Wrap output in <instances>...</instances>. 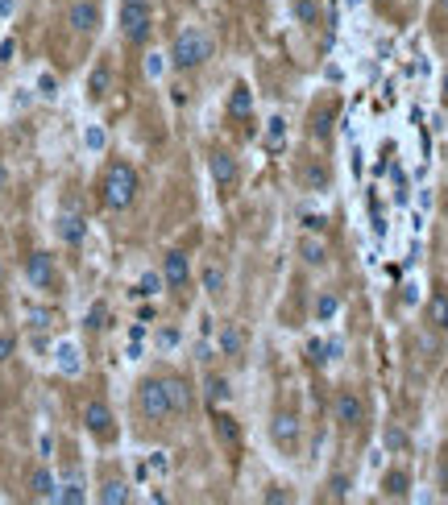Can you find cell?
Wrapping results in <instances>:
<instances>
[{
	"label": "cell",
	"mask_w": 448,
	"mask_h": 505,
	"mask_svg": "<svg viewBox=\"0 0 448 505\" xmlns=\"http://www.w3.org/2000/svg\"><path fill=\"white\" fill-rule=\"evenodd\" d=\"M113 88V67L108 63H96L92 75H88V100H104Z\"/></svg>",
	"instance_id": "19"
},
{
	"label": "cell",
	"mask_w": 448,
	"mask_h": 505,
	"mask_svg": "<svg viewBox=\"0 0 448 505\" xmlns=\"http://www.w3.org/2000/svg\"><path fill=\"white\" fill-rule=\"evenodd\" d=\"M13 349H17V340H13V336H0V360H9Z\"/></svg>",
	"instance_id": "36"
},
{
	"label": "cell",
	"mask_w": 448,
	"mask_h": 505,
	"mask_svg": "<svg viewBox=\"0 0 448 505\" xmlns=\"http://www.w3.org/2000/svg\"><path fill=\"white\" fill-rule=\"evenodd\" d=\"M407 493H411V472L407 468H391L382 476V497H386V501H402Z\"/></svg>",
	"instance_id": "15"
},
{
	"label": "cell",
	"mask_w": 448,
	"mask_h": 505,
	"mask_svg": "<svg viewBox=\"0 0 448 505\" xmlns=\"http://www.w3.org/2000/svg\"><path fill=\"white\" fill-rule=\"evenodd\" d=\"M328 489H333L328 497H336V501H341V497H349V476H333V481H328Z\"/></svg>",
	"instance_id": "33"
},
{
	"label": "cell",
	"mask_w": 448,
	"mask_h": 505,
	"mask_svg": "<svg viewBox=\"0 0 448 505\" xmlns=\"http://www.w3.org/2000/svg\"><path fill=\"white\" fill-rule=\"evenodd\" d=\"M162 71H166V63H162V55H149V79H158Z\"/></svg>",
	"instance_id": "37"
},
{
	"label": "cell",
	"mask_w": 448,
	"mask_h": 505,
	"mask_svg": "<svg viewBox=\"0 0 448 505\" xmlns=\"http://www.w3.org/2000/svg\"><path fill=\"white\" fill-rule=\"evenodd\" d=\"M104 501H125L129 497V484L125 481H104Z\"/></svg>",
	"instance_id": "30"
},
{
	"label": "cell",
	"mask_w": 448,
	"mask_h": 505,
	"mask_svg": "<svg viewBox=\"0 0 448 505\" xmlns=\"http://www.w3.org/2000/svg\"><path fill=\"white\" fill-rule=\"evenodd\" d=\"M299 257L308 261V265H324V261H328V248H324V240H316V236H303V240H299Z\"/></svg>",
	"instance_id": "23"
},
{
	"label": "cell",
	"mask_w": 448,
	"mask_h": 505,
	"mask_svg": "<svg viewBox=\"0 0 448 505\" xmlns=\"http://www.w3.org/2000/svg\"><path fill=\"white\" fill-rule=\"evenodd\" d=\"M108 324H113L108 303H92V307H88V315H83V327H88V332H104Z\"/></svg>",
	"instance_id": "26"
},
{
	"label": "cell",
	"mask_w": 448,
	"mask_h": 505,
	"mask_svg": "<svg viewBox=\"0 0 448 505\" xmlns=\"http://www.w3.org/2000/svg\"><path fill=\"white\" fill-rule=\"evenodd\" d=\"M299 182H303V191H328L333 174H328V166H324L320 157H311L308 166L299 170Z\"/></svg>",
	"instance_id": "16"
},
{
	"label": "cell",
	"mask_w": 448,
	"mask_h": 505,
	"mask_svg": "<svg viewBox=\"0 0 448 505\" xmlns=\"http://www.w3.org/2000/svg\"><path fill=\"white\" fill-rule=\"evenodd\" d=\"M424 324L432 327V332H440V336H448V290H432L424 303Z\"/></svg>",
	"instance_id": "13"
},
{
	"label": "cell",
	"mask_w": 448,
	"mask_h": 505,
	"mask_svg": "<svg viewBox=\"0 0 448 505\" xmlns=\"http://www.w3.org/2000/svg\"><path fill=\"white\" fill-rule=\"evenodd\" d=\"M30 493L55 501V497H58V481L50 476V468H34V472H30Z\"/></svg>",
	"instance_id": "21"
},
{
	"label": "cell",
	"mask_w": 448,
	"mask_h": 505,
	"mask_svg": "<svg viewBox=\"0 0 448 505\" xmlns=\"http://www.w3.org/2000/svg\"><path fill=\"white\" fill-rule=\"evenodd\" d=\"M162 286H166V278H158V274H146V278L138 282V294H158Z\"/></svg>",
	"instance_id": "31"
},
{
	"label": "cell",
	"mask_w": 448,
	"mask_h": 505,
	"mask_svg": "<svg viewBox=\"0 0 448 505\" xmlns=\"http://www.w3.org/2000/svg\"><path fill=\"white\" fill-rule=\"evenodd\" d=\"M432 21L448 29V0H436V9H432Z\"/></svg>",
	"instance_id": "34"
},
{
	"label": "cell",
	"mask_w": 448,
	"mask_h": 505,
	"mask_svg": "<svg viewBox=\"0 0 448 505\" xmlns=\"http://www.w3.org/2000/svg\"><path fill=\"white\" fill-rule=\"evenodd\" d=\"M138 191H141L138 170L129 166V162H113V166H108V174H104V182H100L104 207H113V212H125V207H133Z\"/></svg>",
	"instance_id": "2"
},
{
	"label": "cell",
	"mask_w": 448,
	"mask_h": 505,
	"mask_svg": "<svg viewBox=\"0 0 448 505\" xmlns=\"http://www.w3.org/2000/svg\"><path fill=\"white\" fill-rule=\"evenodd\" d=\"M171 385V402H174V418H187L191 415V406H196V390L183 382V377H166Z\"/></svg>",
	"instance_id": "17"
},
{
	"label": "cell",
	"mask_w": 448,
	"mask_h": 505,
	"mask_svg": "<svg viewBox=\"0 0 448 505\" xmlns=\"http://www.w3.org/2000/svg\"><path fill=\"white\" fill-rule=\"evenodd\" d=\"M212 179H216L220 191H232L237 182H241V166H237V157L229 149H216L212 154Z\"/></svg>",
	"instance_id": "11"
},
{
	"label": "cell",
	"mask_w": 448,
	"mask_h": 505,
	"mask_svg": "<svg viewBox=\"0 0 448 505\" xmlns=\"http://www.w3.org/2000/svg\"><path fill=\"white\" fill-rule=\"evenodd\" d=\"M212 423H216V439L224 443V448H229V451L241 448V427H237V418L220 415V410H216V415H212Z\"/></svg>",
	"instance_id": "18"
},
{
	"label": "cell",
	"mask_w": 448,
	"mask_h": 505,
	"mask_svg": "<svg viewBox=\"0 0 448 505\" xmlns=\"http://www.w3.org/2000/svg\"><path fill=\"white\" fill-rule=\"evenodd\" d=\"M440 100L448 104V75H444V88H440Z\"/></svg>",
	"instance_id": "40"
},
{
	"label": "cell",
	"mask_w": 448,
	"mask_h": 505,
	"mask_svg": "<svg viewBox=\"0 0 448 505\" xmlns=\"http://www.w3.org/2000/svg\"><path fill=\"white\" fill-rule=\"evenodd\" d=\"M63 369H67V373L80 369V365H75V349H71V344H63Z\"/></svg>",
	"instance_id": "35"
},
{
	"label": "cell",
	"mask_w": 448,
	"mask_h": 505,
	"mask_svg": "<svg viewBox=\"0 0 448 505\" xmlns=\"http://www.w3.org/2000/svg\"><path fill=\"white\" fill-rule=\"evenodd\" d=\"M67 25L80 38H96V29H100V0H71Z\"/></svg>",
	"instance_id": "8"
},
{
	"label": "cell",
	"mask_w": 448,
	"mask_h": 505,
	"mask_svg": "<svg viewBox=\"0 0 448 505\" xmlns=\"http://www.w3.org/2000/svg\"><path fill=\"white\" fill-rule=\"evenodd\" d=\"M245 344H249V336H245L241 324H224V327H220V336H216L220 357H229V360L245 357Z\"/></svg>",
	"instance_id": "14"
},
{
	"label": "cell",
	"mask_w": 448,
	"mask_h": 505,
	"mask_svg": "<svg viewBox=\"0 0 448 505\" xmlns=\"http://www.w3.org/2000/svg\"><path fill=\"white\" fill-rule=\"evenodd\" d=\"M386 448H394V451H407V431H399V427H386Z\"/></svg>",
	"instance_id": "32"
},
{
	"label": "cell",
	"mask_w": 448,
	"mask_h": 505,
	"mask_svg": "<svg viewBox=\"0 0 448 505\" xmlns=\"http://www.w3.org/2000/svg\"><path fill=\"white\" fill-rule=\"evenodd\" d=\"M25 282L42 294H58L63 290V274H58V261L50 253H30L25 257Z\"/></svg>",
	"instance_id": "5"
},
{
	"label": "cell",
	"mask_w": 448,
	"mask_h": 505,
	"mask_svg": "<svg viewBox=\"0 0 448 505\" xmlns=\"http://www.w3.org/2000/svg\"><path fill=\"white\" fill-rule=\"evenodd\" d=\"M224 286H229L224 270H220V265H207V270H204V290L212 294V299H220V294H224Z\"/></svg>",
	"instance_id": "27"
},
{
	"label": "cell",
	"mask_w": 448,
	"mask_h": 505,
	"mask_svg": "<svg viewBox=\"0 0 448 505\" xmlns=\"http://www.w3.org/2000/svg\"><path fill=\"white\" fill-rule=\"evenodd\" d=\"M38 88H42V96H55V75H42V83H38Z\"/></svg>",
	"instance_id": "38"
},
{
	"label": "cell",
	"mask_w": 448,
	"mask_h": 505,
	"mask_svg": "<svg viewBox=\"0 0 448 505\" xmlns=\"http://www.w3.org/2000/svg\"><path fill=\"white\" fill-rule=\"evenodd\" d=\"M270 439H275L278 451L295 456L299 443H303V423H299V415H291V410H278V415L270 418Z\"/></svg>",
	"instance_id": "7"
},
{
	"label": "cell",
	"mask_w": 448,
	"mask_h": 505,
	"mask_svg": "<svg viewBox=\"0 0 448 505\" xmlns=\"http://www.w3.org/2000/svg\"><path fill=\"white\" fill-rule=\"evenodd\" d=\"M366 415H369V406H366V398H361V393H357V390H336V398H333L336 427L357 431L361 423H366Z\"/></svg>",
	"instance_id": "6"
},
{
	"label": "cell",
	"mask_w": 448,
	"mask_h": 505,
	"mask_svg": "<svg viewBox=\"0 0 448 505\" xmlns=\"http://www.w3.org/2000/svg\"><path fill=\"white\" fill-rule=\"evenodd\" d=\"M204 390H207V402H212V406H220V402H229L232 385H229V377H220V373H207Z\"/></svg>",
	"instance_id": "24"
},
{
	"label": "cell",
	"mask_w": 448,
	"mask_h": 505,
	"mask_svg": "<svg viewBox=\"0 0 448 505\" xmlns=\"http://www.w3.org/2000/svg\"><path fill=\"white\" fill-rule=\"evenodd\" d=\"M336 311H341V294H336V290H320V299H316V324H328Z\"/></svg>",
	"instance_id": "25"
},
{
	"label": "cell",
	"mask_w": 448,
	"mask_h": 505,
	"mask_svg": "<svg viewBox=\"0 0 448 505\" xmlns=\"http://www.w3.org/2000/svg\"><path fill=\"white\" fill-rule=\"evenodd\" d=\"M162 278H166L171 290H187V286H191V261H187V253H179V248L166 253V257H162Z\"/></svg>",
	"instance_id": "10"
},
{
	"label": "cell",
	"mask_w": 448,
	"mask_h": 505,
	"mask_svg": "<svg viewBox=\"0 0 448 505\" xmlns=\"http://www.w3.org/2000/svg\"><path fill=\"white\" fill-rule=\"evenodd\" d=\"M212 50H216V42H212V34H207L204 25H187V29H179L171 42V67L174 71H196L204 67L207 58H212Z\"/></svg>",
	"instance_id": "1"
},
{
	"label": "cell",
	"mask_w": 448,
	"mask_h": 505,
	"mask_svg": "<svg viewBox=\"0 0 448 505\" xmlns=\"http://www.w3.org/2000/svg\"><path fill=\"white\" fill-rule=\"evenodd\" d=\"M154 34V4L149 0H121V38L146 46Z\"/></svg>",
	"instance_id": "4"
},
{
	"label": "cell",
	"mask_w": 448,
	"mask_h": 505,
	"mask_svg": "<svg viewBox=\"0 0 448 505\" xmlns=\"http://www.w3.org/2000/svg\"><path fill=\"white\" fill-rule=\"evenodd\" d=\"M0 282H4V265H0Z\"/></svg>",
	"instance_id": "41"
},
{
	"label": "cell",
	"mask_w": 448,
	"mask_h": 505,
	"mask_svg": "<svg viewBox=\"0 0 448 505\" xmlns=\"http://www.w3.org/2000/svg\"><path fill=\"white\" fill-rule=\"evenodd\" d=\"M55 236L63 240V245L80 248L83 240H88V224H83V215H75V212H58V215H55Z\"/></svg>",
	"instance_id": "12"
},
{
	"label": "cell",
	"mask_w": 448,
	"mask_h": 505,
	"mask_svg": "<svg viewBox=\"0 0 448 505\" xmlns=\"http://www.w3.org/2000/svg\"><path fill=\"white\" fill-rule=\"evenodd\" d=\"M55 501H71V505H75V501H88V493H83V481H80V476H71L67 484H58V497H55Z\"/></svg>",
	"instance_id": "28"
},
{
	"label": "cell",
	"mask_w": 448,
	"mask_h": 505,
	"mask_svg": "<svg viewBox=\"0 0 448 505\" xmlns=\"http://www.w3.org/2000/svg\"><path fill=\"white\" fill-rule=\"evenodd\" d=\"M266 149H270V154H283V146H287V121H283V116H275V121L266 124Z\"/></svg>",
	"instance_id": "22"
},
{
	"label": "cell",
	"mask_w": 448,
	"mask_h": 505,
	"mask_svg": "<svg viewBox=\"0 0 448 505\" xmlns=\"http://www.w3.org/2000/svg\"><path fill=\"white\" fill-rule=\"evenodd\" d=\"M291 9H295V17L303 25H320V4H316V0H295Z\"/></svg>",
	"instance_id": "29"
},
{
	"label": "cell",
	"mask_w": 448,
	"mask_h": 505,
	"mask_svg": "<svg viewBox=\"0 0 448 505\" xmlns=\"http://www.w3.org/2000/svg\"><path fill=\"white\" fill-rule=\"evenodd\" d=\"M138 415L149 418V423H166L174 418V402H171V385L166 377H146L138 385Z\"/></svg>",
	"instance_id": "3"
},
{
	"label": "cell",
	"mask_w": 448,
	"mask_h": 505,
	"mask_svg": "<svg viewBox=\"0 0 448 505\" xmlns=\"http://www.w3.org/2000/svg\"><path fill=\"white\" fill-rule=\"evenodd\" d=\"M83 427L92 431L96 439H104V443H108V439L116 435V418H113V410H108V402H100V398H96V402L83 406Z\"/></svg>",
	"instance_id": "9"
},
{
	"label": "cell",
	"mask_w": 448,
	"mask_h": 505,
	"mask_svg": "<svg viewBox=\"0 0 448 505\" xmlns=\"http://www.w3.org/2000/svg\"><path fill=\"white\" fill-rule=\"evenodd\" d=\"M224 113H229V116H249L253 113L249 83H232V96H229V104H224Z\"/></svg>",
	"instance_id": "20"
},
{
	"label": "cell",
	"mask_w": 448,
	"mask_h": 505,
	"mask_svg": "<svg viewBox=\"0 0 448 505\" xmlns=\"http://www.w3.org/2000/svg\"><path fill=\"white\" fill-rule=\"evenodd\" d=\"M4 187H9V170L0 166V191H4Z\"/></svg>",
	"instance_id": "39"
}]
</instances>
